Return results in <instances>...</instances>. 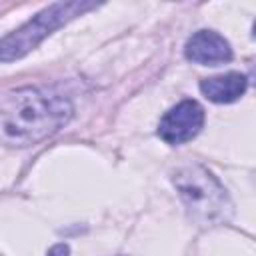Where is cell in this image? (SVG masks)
Here are the masks:
<instances>
[{
	"mask_svg": "<svg viewBox=\"0 0 256 256\" xmlns=\"http://www.w3.org/2000/svg\"><path fill=\"white\" fill-rule=\"evenodd\" d=\"M74 114L68 98L34 86L10 90L0 102V136L6 146L40 144L62 130Z\"/></svg>",
	"mask_w": 256,
	"mask_h": 256,
	"instance_id": "6da1fadb",
	"label": "cell"
},
{
	"mask_svg": "<svg viewBox=\"0 0 256 256\" xmlns=\"http://www.w3.org/2000/svg\"><path fill=\"white\" fill-rule=\"evenodd\" d=\"M172 184L186 208V214L198 226H218L232 218L234 206L224 184L202 164L188 162L172 172Z\"/></svg>",
	"mask_w": 256,
	"mask_h": 256,
	"instance_id": "7a4b0ae2",
	"label": "cell"
},
{
	"mask_svg": "<svg viewBox=\"0 0 256 256\" xmlns=\"http://www.w3.org/2000/svg\"><path fill=\"white\" fill-rule=\"evenodd\" d=\"M98 4L84 2V0H70V2H54L40 10L34 18H30L24 26L14 30L12 34L2 38L0 44V60L4 64L18 60L26 56L30 50H34L44 38H48L54 30L68 24L76 16H82L88 10H94Z\"/></svg>",
	"mask_w": 256,
	"mask_h": 256,
	"instance_id": "3957f363",
	"label": "cell"
},
{
	"mask_svg": "<svg viewBox=\"0 0 256 256\" xmlns=\"http://www.w3.org/2000/svg\"><path fill=\"white\" fill-rule=\"evenodd\" d=\"M204 108L196 100H182L176 106H172L158 122L156 134L160 140H164L170 146H180L184 142H190L198 136V132L204 126Z\"/></svg>",
	"mask_w": 256,
	"mask_h": 256,
	"instance_id": "277c9868",
	"label": "cell"
},
{
	"mask_svg": "<svg viewBox=\"0 0 256 256\" xmlns=\"http://www.w3.org/2000/svg\"><path fill=\"white\" fill-rule=\"evenodd\" d=\"M184 56L186 60L200 66H220V64H228L234 52L230 42L222 34L214 30H198L186 40Z\"/></svg>",
	"mask_w": 256,
	"mask_h": 256,
	"instance_id": "5b68a950",
	"label": "cell"
},
{
	"mask_svg": "<svg viewBox=\"0 0 256 256\" xmlns=\"http://www.w3.org/2000/svg\"><path fill=\"white\" fill-rule=\"evenodd\" d=\"M200 92L204 98H208L214 104H232L240 100L248 88V78L246 74L240 72H228L220 76H210L200 80Z\"/></svg>",
	"mask_w": 256,
	"mask_h": 256,
	"instance_id": "8992f818",
	"label": "cell"
},
{
	"mask_svg": "<svg viewBox=\"0 0 256 256\" xmlns=\"http://www.w3.org/2000/svg\"><path fill=\"white\" fill-rule=\"evenodd\" d=\"M46 256H70V246H68V244H64V242L54 244V246L48 250V254H46Z\"/></svg>",
	"mask_w": 256,
	"mask_h": 256,
	"instance_id": "52a82bcc",
	"label": "cell"
},
{
	"mask_svg": "<svg viewBox=\"0 0 256 256\" xmlns=\"http://www.w3.org/2000/svg\"><path fill=\"white\" fill-rule=\"evenodd\" d=\"M250 78H252V84H254V88H256V66L252 68V72H250Z\"/></svg>",
	"mask_w": 256,
	"mask_h": 256,
	"instance_id": "ba28073f",
	"label": "cell"
},
{
	"mask_svg": "<svg viewBox=\"0 0 256 256\" xmlns=\"http://www.w3.org/2000/svg\"><path fill=\"white\" fill-rule=\"evenodd\" d=\"M252 36H254V38H256V22H254V24H252Z\"/></svg>",
	"mask_w": 256,
	"mask_h": 256,
	"instance_id": "9c48e42d",
	"label": "cell"
},
{
	"mask_svg": "<svg viewBox=\"0 0 256 256\" xmlns=\"http://www.w3.org/2000/svg\"><path fill=\"white\" fill-rule=\"evenodd\" d=\"M120 256H122V254H120Z\"/></svg>",
	"mask_w": 256,
	"mask_h": 256,
	"instance_id": "30bf717a",
	"label": "cell"
}]
</instances>
